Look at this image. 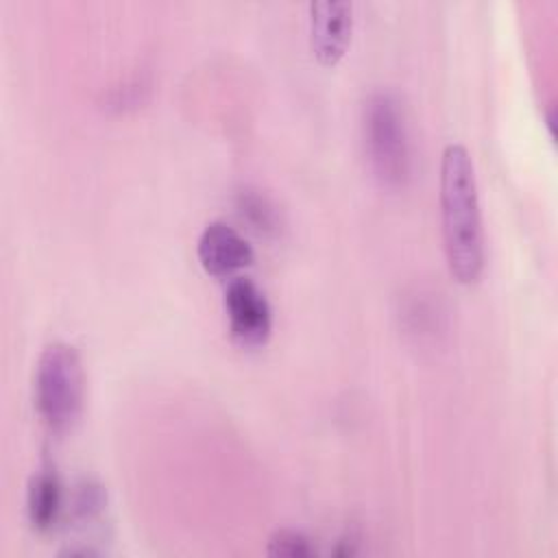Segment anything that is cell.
Here are the masks:
<instances>
[{"label":"cell","instance_id":"6","mask_svg":"<svg viewBox=\"0 0 558 558\" xmlns=\"http://www.w3.org/2000/svg\"><path fill=\"white\" fill-rule=\"evenodd\" d=\"M196 253L201 266L216 277H229L253 262V248L248 240L222 220L205 225L198 235Z\"/></svg>","mask_w":558,"mask_h":558},{"label":"cell","instance_id":"7","mask_svg":"<svg viewBox=\"0 0 558 558\" xmlns=\"http://www.w3.org/2000/svg\"><path fill=\"white\" fill-rule=\"evenodd\" d=\"M61 504L63 490L57 471L52 466L37 469L26 488V512L31 525L39 532L50 530L61 514Z\"/></svg>","mask_w":558,"mask_h":558},{"label":"cell","instance_id":"4","mask_svg":"<svg viewBox=\"0 0 558 558\" xmlns=\"http://www.w3.org/2000/svg\"><path fill=\"white\" fill-rule=\"evenodd\" d=\"M225 310L231 336L244 347L264 344L272 329L268 299L248 277H233L225 290Z\"/></svg>","mask_w":558,"mask_h":558},{"label":"cell","instance_id":"9","mask_svg":"<svg viewBox=\"0 0 558 558\" xmlns=\"http://www.w3.org/2000/svg\"><path fill=\"white\" fill-rule=\"evenodd\" d=\"M240 209L259 229H275V225H277L275 205L264 194H259L257 190H244L240 194Z\"/></svg>","mask_w":558,"mask_h":558},{"label":"cell","instance_id":"1","mask_svg":"<svg viewBox=\"0 0 558 558\" xmlns=\"http://www.w3.org/2000/svg\"><path fill=\"white\" fill-rule=\"evenodd\" d=\"M440 214L451 275L473 283L484 268V231L473 159L466 146L451 142L440 157Z\"/></svg>","mask_w":558,"mask_h":558},{"label":"cell","instance_id":"3","mask_svg":"<svg viewBox=\"0 0 558 558\" xmlns=\"http://www.w3.org/2000/svg\"><path fill=\"white\" fill-rule=\"evenodd\" d=\"M368 163L384 185H403L410 174V144L403 111L390 92H373L362 111Z\"/></svg>","mask_w":558,"mask_h":558},{"label":"cell","instance_id":"8","mask_svg":"<svg viewBox=\"0 0 558 558\" xmlns=\"http://www.w3.org/2000/svg\"><path fill=\"white\" fill-rule=\"evenodd\" d=\"M266 551L270 556H288V558H305L314 554V545L312 541L296 530H275L268 538V547Z\"/></svg>","mask_w":558,"mask_h":558},{"label":"cell","instance_id":"2","mask_svg":"<svg viewBox=\"0 0 558 558\" xmlns=\"http://www.w3.org/2000/svg\"><path fill=\"white\" fill-rule=\"evenodd\" d=\"M83 366L68 342H50L35 364V405L50 432H65L81 414Z\"/></svg>","mask_w":558,"mask_h":558},{"label":"cell","instance_id":"5","mask_svg":"<svg viewBox=\"0 0 558 558\" xmlns=\"http://www.w3.org/2000/svg\"><path fill=\"white\" fill-rule=\"evenodd\" d=\"M353 4L349 0L310 2V46L318 63L336 65L351 41Z\"/></svg>","mask_w":558,"mask_h":558}]
</instances>
